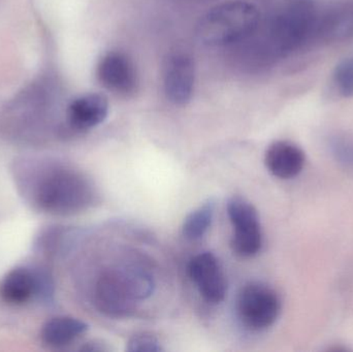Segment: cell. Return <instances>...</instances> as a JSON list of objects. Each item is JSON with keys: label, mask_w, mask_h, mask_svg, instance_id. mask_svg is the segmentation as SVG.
I'll return each mask as SVG.
<instances>
[{"label": "cell", "mask_w": 353, "mask_h": 352, "mask_svg": "<svg viewBox=\"0 0 353 352\" xmlns=\"http://www.w3.org/2000/svg\"><path fill=\"white\" fill-rule=\"evenodd\" d=\"M319 12L313 0H286L270 19L263 37L269 59L284 58L316 37Z\"/></svg>", "instance_id": "1"}, {"label": "cell", "mask_w": 353, "mask_h": 352, "mask_svg": "<svg viewBox=\"0 0 353 352\" xmlns=\"http://www.w3.org/2000/svg\"><path fill=\"white\" fill-rule=\"evenodd\" d=\"M91 182L79 172L55 167L43 174L34 190L37 206L56 215H72L88 208L94 200Z\"/></svg>", "instance_id": "2"}, {"label": "cell", "mask_w": 353, "mask_h": 352, "mask_svg": "<svg viewBox=\"0 0 353 352\" xmlns=\"http://www.w3.org/2000/svg\"><path fill=\"white\" fill-rule=\"evenodd\" d=\"M259 23L261 14L254 4L232 0L216 6L201 19L196 37L210 47L232 45L254 34Z\"/></svg>", "instance_id": "3"}, {"label": "cell", "mask_w": 353, "mask_h": 352, "mask_svg": "<svg viewBox=\"0 0 353 352\" xmlns=\"http://www.w3.org/2000/svg\"><path fill=\"white\" fill-rule=\"evenodd\" d=\"M153 279L143 269L124 267L101 275L95 287L97 307L110 318H125L136 309L137 302L150 297Z\"/></svg>", "instance_id": "4"}, {"label": "cell", "mask_w": 353, "mask_h": 352, "mask_svg": "<svg viewBox=\"0 0 353 352\" xmlns=\"http://www.w3.org/2000/svg\"><path fill=\"white\" fill-rule=\"evenodd\" d=\"M281 301L269 285L251 282L239 293L236 313L245 328L254 332L271 328L279 318Z\"/></svg>", "instance_id": "5"}, {"label": "cell", "mask_w": 353, "mask_h": 352, "mask_svg": "<svg viewBox=\"0 0 353 352\" xmlns=\"http://www.w3.org/2000/svg\"><path fill=\"white\" fill-rule=\"evenodd\" d=\"M228 214L234 227L230 245L234 253L242 258L256 256L263 246V233L255 207L241 196H232L228 203Z\"/></svg>", "instance_id": "6"}, {"label": "cell", "mask_w": 353, "mask_h": 352, "mask_svg": "<svg viewBox=\"0 0 353 352\" xmlns=\"http://www.w3.org/2000/svg\"><path fill=\"white\" fill-rule=\"evenodd\" d=\"M99 83L116 94H134L139 87V76L132 60L122 52H109L97 65Z\"/></svg>", "instance_id": "7"}, {"label": "cell", "mask_w": 353, "mask_h": 352, "mask_svg": "<svg viewBox=\"0 0 353 352\" xmlns=\"http://www.w3.org/2000/svg\"><path fill=\"white\" fill-rule=\"evenodd\" d=\"M188 272L191 280L208 303L219 304L223 301L228 283L221 266L213 253L203 252L194 256L189 262Z\"/></svg>", "instance_id": "8"}, {"label": "cell", "mask_w": 353, "mask_h": 352, "mask_svg": "<svg viewBox=\"0 0 353 352\" xmlns=\"http://www.w3.org/2000/svg\"><path fill=\"white\" fill-rule=\"evenodd\" d=\"M195 68L190 56L171 54L163 66V88L168 99L176 105L190 101L194 90Z\"/></svg>", "instance_id": "9"}, {"label": "cell", "mask_w": 353, "mask_h": 352, "mask_svg": "<svg viewBox=\"0 0 353 352\" xmlns=\"http://www.w3.org/2000/svg\"><path fill=\"white\" fill-rule=\"evenodd\" d=\"M304 151L294 143L277 141L270 145L265 156V163L270 173L279 179H292L304 169Z\"/></svg>", "instance_id": "10"}, {"label": "cell", "mask_w": 353, "mask_h": 352, "mask_svg": "<svg viewBox=\"0 0 353 352\" xmlns=\"http://www.w3.org/2000/svg\"><path fill=\"white\" fill-rule=\"evenodd\" d=\"M109 115V101L99 93L82 95L70 103L68 120L72 128L87 130L103 123Z\"/></svg>", "instance_id": "11"}, {"label": "cell", "mask_w": 353, "mask_h": 352, "mask_svg": "<svg viewBox=\"0 0 353 352\" xmlns=\"http://www.w3.org/2000/svg\"><path fill=\"white\" fill-rule=\"evenodd\" d=\"M316 37L327 43H339L353 37V3H340L319 14Z\"/></svg>", "instance_id": "12"}, {"label": "cell", "mask_w": 353, "mask_h": 352, "mask_svg": "<svg viewBox=\"0 0 353 352\" xmlns=\"http://www.w3.org/2000/svg\"><path fill=\"white\" fill-rule=\"evenodd\" d=\"M39 274L28 269H14L0 283V298L10 305H23L39 293Z\"/></svg>", "instance_id": "13"}, {"label": "cell", "mask_w": 353, "mask_h": 352, "mask_svg": "<svg viewBox=\"0 0 353 352\" xmlns=\"http://www.w3.org/2000/svg\"><path fill=\"white\" fill-rule=\"evenodd\" d=\"M87 330L88 326L82 320L60 316L46 322L41 333V340L48 346L59 349L74 342Z\"/></svg>", "instance_id": "14"}, {"label": "cell", "mask_w": 353, "mask_h": 352, "mask_svg": "<svg viewBox=\"0 0 353 352\" xmlns=\"http://www.w3.org/2000/svg\"><path fill=\"white\" fill-rule=\"evenodd\" d=\"M216 203L214 200H208L199 208L189 213L183 223V235L186 239L199 240L207 233L213 221Z\"/></svg>", "instance_id": "15"}, {"label": "cell", "mask_w": 353, "mask_h": 352, "mask_svg": "<svg viewBox=\"0 0 353 352\" xmlns=\"http://www.w3.org/2000/svg\"><path fill=\"white\" fill-rule=\"evenodd\" d=\"M333 81L341 96L353 97V56L345 58L336 66Z\"/></svg>", "instance_id": "16"}, {"label": "cell", "mask_w": 353, "mask_h": 352, "mask_svg": "<svg viewBox=\"0 0 353 352\" xmlns=\"http://www.w3.org/2000/svg\"><path fill=\"white\" fill-rule=\"evenodd\" d=\"M126 351L130 352H159L163 351L159 339L150 333H139L134 335L128 343Z\"/></svg>", "instance_id": "17"}, {"label": "cell", "mask_w": 353, "mask_h": 352, "mask_svg": "<svg viewBox=\"0 0 353 352\" xmlns=\"http://www.w3.org/2000/svg\"><path fill=\"white\" fill-rule=\"evenodd\" d=\"M336 151L338 155L347 161L353 163V138H339L335 143Z\"/></svg>", "instance_id": "18"}, {"label": "cell", "mask_w": 353, "mask_h": 352, "mask_svg": "<svg viewBox=\"0 0 353 352\" xmlns=\"http://www.w3.org/2000/svg\"><path fill=\"white\" fill-rule=\"evenodd\" d=\"M84 351H109L110 349L105 345H103V343H97V342H91L87 344V346L84 347Z\"/></svg>", "instance_id": "19"}]
</instances>
